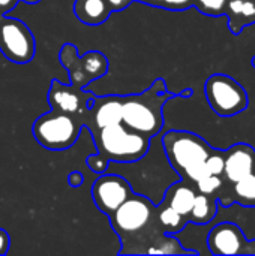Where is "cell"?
<instances>
[{
	"label": "cell",
	"mask_w": 255,
	"mask_h": 256,
	"mask_svg": "<svg viewBox=\"0 0 255 256\" xmlns=\"http://www.w3.org/2000/svg\"><path fill=\"white\" fill-rule=\"evenodd\" d=\"M197 189L200 190V194L203 195H213L218 189L222 188V180L221 176H206L204 178L198 180L197 183Z\"/></svg>",
	"instance_id": "21"
},
{
	"label": "cell",
	"mask_w": 255,
	"mask_h": 256,
	"mask_svg": "<svg viewBox=\"0 0 255 256\" xmlns=\"http://www.w3.org/2000/svg\"><path fill=\"white\" fill-rule=\"evenodd\" d=\"M218 212V204L215 200H212L209 195H197L192 210L188 216V222L197 224V225H206L212 222L216 216Z\"/></svg>",
	"instance_id": "17"
},
{
	"label": "cell",
	"mask_w": 255,
	"mask_h": 256,
	"mask_svg": "<svg viewBox=\"0 0 255 256\" xmlns=\"http://www.w3.org/2000/svg\"><path fill=\"white\" fill-rule=\"evenodd\" d=\"M156 208L147 196L132 194L110 216V225L122 243L119 255L197 254L183 249L174 237L165 234L158 222Z\"/></svg>",
	"instance_id": "1"
},
{
	"label": "cell",
	"mask_w": 255,
	"mask_h": 256,
	"mask_svg": "<svg viewBox=\"0 0 255 256\" xmlns=\"http://www.w3.org/2000/svg\"><path fill=\"white\" fill-rule=\"evenodd\" d=\"M201 14L209 16H221L225 14L227 0H194V4Z\"/></svg>",
	"instance_id": "20"
},
{
	"label": "cell",
	"mask_w": 255,
	"mask_h": 256,
	"mask_svg": "<svg viewBox=\"0 0 255 256\" xmlns=\"http://www.w3.org/2000/svg\"><path fill=\"white\" fill-rule=\"evenodd\" d=\"M195 196H197L195 190L186 182H180L167 189L165 196L161 202L171 207L173 210H176L179 214H182L188 220V216L192 210Z\"/></svg>",
	"instance_id": "14"
},
{
	"label": "cell",
	"mask_w": 255,
	"mask_h": 256,
	"mask_svg": "<svg viewBox=\"0 0 255 256\" xmlns=\"http://www.w3.org/2000/svg\"><path fill=\"white\" fill-rule=\"evenodd\" d=\"M83 182H84V177H83V174L78 172V171H74V172H71V174L68 176V184H69L71 188H74V189L80 188V186L83 184Z\"/></svg>",
	"instance_id": "26"
},
{
	"label": "cell",
	"mask_w": 255,
	"mask_h": 256,
	"mask_svg": "<svg viewBox=\"0 0 255 256\" xmlns=\"http://www.w3.org/2000/svg\"><path fill=\"white\" fill-rule=\"evenodd\" d=\"M225 14L230 16V28L240 33L245 26L255 22V0H227Z\"/></svg>",
	"instance_id": "16"
},
{
	"label": "cell",
	"mask_w": 255,
	"mask_h": 256,
	"mask_svg": "<svg viewBox=\"0 0 255 256\" xmlns=\"http://www.w3.org/2000/svg\"><path fill=\"white\" fill-rule=\"evenodd\" d=\"M132 2H134V0H107V3H108L111 12L123 10V9H126Z\"/></svg>",
	"instance_id": "25"
},
{
	"label": "cell",
	"mask_w": 255,
	"mask_h": 256,
	"mask_svg": "<svg viewBox=\"0 0 255 256\" xmlns=\"http://www.w3.org/2000/svg\"><path fill=\"white\" fill-rule=\"evenodd\" d=\"M156 214H158L159 225L168 236H174V234L180 232L188 224V220L182 214H179L176 210H173L171 207H168L162 202H161V207L156 208Z\"/></svg>",
	"instance_id": "18"
},
{
	"label": "cell",
	"mask_w": 255,
	"mask_h": 256,
	"mask_svg": "<svg viewBox=\"0 0 255 256\" xmlns=\"http://www.w3.org/2000/svg\"><path fill=\"white\" fill-rule=\"evenodd\" d=\"M83 129L84 126L77 117L51 110L35 120L32 134L38 144H41L44 148L62 152L68 150L77 142Z\"/></svg>",
	"instance_id": "4"
},
{
	"label": "cell",
	"mask_w": 255,
	"mask_h": 256,
	"mask_svg": "<svg viewBox=\"0 0 255 256\" xmlns=\"http://www.w3.org/2000/svg\"><path fill=\"white\" fill-rule=\"evenodd\" d=\"M116 123H122V96H96L87 116L86 129L93 134L98 129Z\"/></svg>",
	"instance_id": "12"
},
{
	"label": "cell",
	"mask_w": 255,
	"mask_h": 256,
	"mask_svg": "<svg viewBox=\"0 0 255 256\" xmlns=\"http://www.w3.org/2000/svg\"><path fill=\"white\" fill-rule=\"evenodd\" d=\"M95 99L96 96L93 93L78 88L72 84H62L57 80L51 81L47 94V102L53 111L74 116L83 123V126L87 123V116L95 104Z\"/></svg>",
	"instance_id": "9"
},
{
	"label": "cell",
	"mask_w": 255,
	"mask_h": 256,
	"mask_svg": "<svg viewBox=\"0 0 255 256\" xmlns=\"http://www.w3.org/2000/svg\"><path fill=\"white\" fill-rule=\"evenodd\" d=\"M224 154V174L231 183H236L248 174L255 172V150L251 146L237 144Z\"/></svg>",
	"instance_id": "13"
},
{
	"label": "cell",
	"mask_w": 255,
	"mask_h": 256,
	"mask_svg": "<svg viewBox=\"0 0 255 256\" xmlns=\"http://www.w3.org/2000/svg\"><path fill=\"white\" fill-rule=\"evenodd\" d=\"M86 164L89 166V170L98 176L101 174H105L108 172V168H110V162L107 158H104L101 153H96V154H92L86 159Z\"/></svg>",
	"instance_id": "23"
},
{
	"label": "cell",
	"mask_w": 255,
	"mask_h": 256,
	"mask_svg": "<svg viewBox=\"0 0 255 256\" xmlns=\"http://www.w3.org/2000/svg\"><path fill=\"white\" fill-rule=\"evenodd\" d=\"M171 98L162 78H158L143 93L122 96V123L153 140L164 128L162 108Z\"/></svg>",
	"instance_id": "2"
},
{
	"label": "cell",
	"mask_w": 255,
	"mask_h": 256,
	"mask_svg": "<svg viewBox=\"0 0 255 256\" xmlns=\"http://www.w3.org/2000/svg\"><path fill=\"white\" fill-rule=\"evenodd\" d=\"M224 164H225V154L222 152L213 150L210 156L206 159V166L210 176H222L224 174Z\"/></svg>",
	"instance_id": "22"
},
{
	"label": "cell",
	"mask_w": 255,
	"mask_h": 256,
	"mask_svg": "<svg viewBox=\"0 0 255 256\" xmlns=\"http://www.w3.org/2000/svg\"><path fill=\"white\" fill-rule=\"evenodd\" d=\"M9 243H11V240H9L8 232H6L5 230L0 228V255H6V254H8V250H9Z\"/></svg>",
	"instance_id": "27"
},
{
	"label": "cell",
	"mask_w": 255,
	"mask_h": 256,
	"mask_svg": "<svg viewBox=\"0 0 255 256\" xmlns=\"http://www.w3.org/2000/svg\"><path fill=\"white\" fill-rule=\"evenodd\" d=\"M252 64H254V68H255V57L252 58Z\"/></svg>",
	"instance_id": "31"
},
{
	"label": "cell",
	"mask_w": 255,
	"mask_h": 256,
	"mask_svg": "<svg viewBox=\"0 0 255 256\" xmlns=\"http://www.w3.org/2000/svg\"><path fill=\"white\" fill-rule=\"evenodd\" d=\"M206 99L210 108L221 117H233L248 108V93L231 76L212 75L204 86Z\"/></svg>",
	"instance_id": "6"
},
{
	"label": "cell",
	"mask_w": 255,
	"mask_h": 256,
	"mask_svg": "<svg viewBox=\"0 0 255 256\" xmlns=\"http://www.w3.org/2000/svg\"><path fill=\"white\" fill-rule=\"evenodd\" d=\"M194 4V0H165L164 9L170 10H185Z\"/></svg>",
	"instance_id": "24"
},
{
	"label": "cell",
	"mask_w": 255,
	"mask_h": 256,
	"mask_svg": "<svg viewBox=\"0 0 255 256\" xmlns=\"http://www.w3.org/2000/svg\"><path fill=\"white\" fill-rule=\"evenodd\" d=\"M90 135L98 153L110 164H137L149 153L152 142V138L126 128L123 123L105 126Z\"/></svg>",
	"instance_id": "3"
},
{
	"label": "cell",
	"mask_w": 255,
	"mask_h": 256,
	"mask_svg": "<svg viewBox=\"0 0 255 256\" xmlns=\"http://www.w3.org/2000/svg\"><path fill=\"white\" fill-rule=\"evenodd\" d=\"M36 44L30 28L17 18L0 16V52L9 62L26 64L35 57Z\"/></svg>",
	"instance_id": "8"
},
{
	"label": "cell",
	"mask_w": 255,
	"mask_h": 256,
	"mask_svg": "<svg viewBox=\"0 0 255 256\" xmlns=\"http://www.w3.org/2000/svg\"><path fill=\"white\" fill-rule=\"evenodd\" d=\"M20 0H0V16L6 15L9 10H12Z\"/></svg>",
	"instance_id": "28"
},
{
	"label": "cell",
	"mask_w": 255,
	"mask_h": 256,
	"mask_svg": "<svg viewBox=\"0 0 255 256\" xmlns=\"http://www.w3.org/2000/svg\"><path fill=\"white\" fill-rule=\"evenodd\" d=\"M134 2H141V3L156 6V8H164V3H165V0H134Z\"/></svg>",
	"instance_id": "29"
},
{
	"label": "cell",
	"mask_w": 255,
	"mask_h": 256,
	"mask_svg": "<svg viewBox=\"0 0 255 256\" xmlns=\"http://www.w3.org/2000/svg\"><path fill=\"white\" fill-rule=\"evenodd\" d=\"M162 147L171 168L183 177L191 168L206 162L213 148L198 135L185 130H170L162 136Z\"/></svg>",
	"instance_id": "5"
},
{
	"label": "cell",
	"mask_w": 255,
	"mask_h": 256,
	"mask_svg": "<svg viewBox=\"0 0 255 256\" xmlns=\"http://www.w3.org/2000/svg\"><path fill=\"white\" fill-rule=\"evenodd\" d=\"M236 195L246 204H255V172L248 174L234 183Z\"/></svg>",
	"instance_id": "19"
},
{
	"label": "cell",
	"mask_w": 255,
	"mask_h": 256,
	"mask_svg": "<svg viewBox=\"0 0 255 256\" xmlns=\"http://www.w3.org/2000/svg\"><path fill=\"white\" fill-rule=\"evenodd\" d=\"M59 60L69 74V84L78 88H86L95 80L102 78L108 70V60L102 52L89 51L86 56L80 57L77 46L72 44H65L62 46Z\"/></svg>",
	"instance_id": "7"
},
{
	"label": "cell",
	"mask_w": 255,
	"mask_h": 256,
	"mask_svg": "<svg viewBox=\"0 0 255 256\" xmlns=\"http://www.w3.org/2000/svg\"><path fill=\"white\" fill-rule=\"evenodd\" d=\"M132 194V188L126 178L110 172L101 174L92 186V200L96 208L108 218Z\"/></svg>",
	"instance_id": "10"
},
{
	"label": "cell",
	"mask_w": 255,
	"mask_h": 256,
	"mask_svg": "<svg viewBox=\"0 0 255 256\" xmlns=\"http://www.w3.org/2000/svg\"><path fill=\"white\" fill-rule=\"evenodd\" d=\"M74 14L86 26H99L108 20L111 9L107 0H75Z\"/></svg>",
	"instance_id": "15"
},
{
	"label": "cell",
	"mask_w": 255,
	"mask_h": 256,
	"mask_svg": "<svg viewBox=\"0 0 255 256\" xmlns=\"http://www.w3.org/2000/svg\"><path fill=\"white\" fill-rule=\"evenodd\" d=\"M207 246L212 255H255V242H248L242 230L231 222L216 225L209 237Z\"/></svg>",
	"instance_id": "11"
},
{
	"label": "cell",
	"mask_w": 255,
	"mask_h": 256,
	"mask_svg": "<svg viewBox=\"0 0 255 256\" xmlns=\"http://www.w3.org/2000/svg\"><path fill=\"white\" fill-rule=\"evenodd\" d=\"M23 2H26V3H29V4H35V3H38V2H41V0H23Z\"/></svg>",
	"instance_id": "30"
}]
</instances>
